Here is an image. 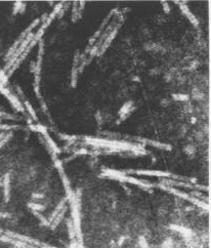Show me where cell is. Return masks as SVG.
Listing matches in <instances>:
<instances>
[{"mask_svg":"<svg viewBox=\"0 0 211 248\" xmlns=\"http://www.w3.org/2000/svg\"><path fill=\"white\" fill-rule=\"evenodd\" d=\"M181 10H182V13H185V14L187 15V17L190 19V21L192 22V24H193L194 26H196V27H197V26H198V20L194 17V15H193L192 13H190L189 8H187V6L186 4H181Z\"/></svg>","mask_w":211,"mask_h":248,"instance_id":"obj_1","label":"cell"},{"mask_svg":"<svg viewBox=\"0 0 211 248\" xmlns=\"http://www.w3.org/2000/svg\"><path fill=\"white\" fill-rule=\"evenodd\" d=\"M172 98L175 100H187L189 96L186 94H172Z\"/></svg>","mask_w":211,"mask_h":248,"instance_id":"obj_2","label":"cell"},{"mask_svg":"<svg viewBox=\"0 0 211 248\" xmlns=\"http://www.w3.org/2000/svg\"><path fill=\"white\" fill-rule=\"evenodd\" d=\"M26 107L28 108V111H29V113L32 115V117H34V119H36V114H35V112L33 111V109H32V107L30 106V104L29 103H27L26 102Z\"/></svg>","mask_w":211,"mask_h":248,"instance_id":"obj_3","label":"cell"}]
</instances>
